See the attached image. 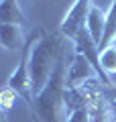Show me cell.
I'll return each mask as SVG.
<instances>
[{
    "label": "cell",
    "instance_id": "8",
    "mask_svg": "<svg viewBox=\"0 0 116 122\" xmlns=\"http://www.w3.org/2000/svg\"><path fill=\"white\" fill-rule=\"evenodd\" d=\"M100 59V69L110 77L112 73H116V45H110L106 49H100L98 53Z\"/></svg>",
    "mask_w": 116,
    "mask_h": 122
},
{
    "label": "cell",
    "instance_id": "1",
    "mask_svg": "<svg viewBox=\"0 0 116 122\" xmlns=\"http://www.w3.org/2000/svg\"><path fill=\"white\" fill-rule=\"evenodd\" d=\"M67 37L61 33H43L35 41L31 49V83H33V98L47 86L53 75L57 63L63 59V49L67 45Z\"/></svg>",
    "mask_w": 116,
    "mask_h": 122
},
{
    "label": "cell",
    "instance_id": "12",
    "mask_svg": "<svg viewBox=\"0 0 116 122\" xmlns=\"http://www.w3.org/2000/svg\"><path fill=\"white\" fill-rule=\"evenodd\" d=\"M110 122H116V112H114V116H112V118H110Z\"/></svg>",
    "mask_w": 116,
    "mask_h": 122
},
{
    "label": "cell",
    "instance_id": "10",
    "mask_svg": "<svg viewBox=\"0 0 116 122\" xmlns=\"http://www.w3.org/2000/svg\"><path fill=\"white\" fill-rule=\"evenodd\" d=\"M14 98H16V94H14V90H10V87L6 86L4 90L0 92V108H2V110H8L10 106H12Z\"/></svg>",
    "mask_w": 116,
    "mask_h": 122
},
{
    "label": "cell",
    "instance_id": "13",
    "mask_svg": "<svg viewBox=\"0 0 116 122\" xmlns=\"http://www.w3.org/2000/svg\"><path fill=\"white\" fill-rule=\"evenodd\" d=\"M0 2H2V0H0Z\"/></svg>",
    "mask_w": 116,
    "mask_h": 122
},
{
    "label": "cell",
    "instance_id": "2",
    "mask_svg": "<svg viewBox=\"0 0 116 122\" xmlns=\"http://www.w3.org/2000/svg\"><path fill=\"white\" fill-rule=\"evenodd\" d=\"M67 63L63 59L57 63L47 86L33 98L31 112L35 122H65V87H67Z\"/></svg>",
    "mask_w": 116,
    "mask_h": 122
},
{
    "label": "cell",
    "instance_id": "11",
    "mask_svg": "<svg viewBox=\"0 0 116 122\" xmlns=\"http://www.w3.org/2000/svg\"><path fill=\"white\" fill-rule=\"evenodd\" d=\"M0 122H6V110L0 108Z\"/></svg>",
    "mask_w": 116,
    "mask_h": 122
},
{
    "label": "cell",
    "instance_id": "6",
    "mask_svg": "<svg viewBox=\"0 0 116 122\" xmlns=\"http://www.w3.org/2000/svg\"><path fill=\"white\" fill-rule=\"evenodd\" d=\"M104 22H106V16H104L102 10L94 4L90 8V12H88V16H86V29H88V33L92 35V39L98 45H100V41H102V35H104Z\"/></svg>",
    "mask_w": 116,
    "mask_h": 122
},
{
    "label": "cell",
    "instance_id": "3",
    "mask_svg": "<svg viewBox=\"0 0 116 122\" xmlns=\"http://www.w3.org/2000/svg\"><path fill=\"white\" fill-rule=\"evenodd\" d=\"M43 33H45L43 29H33V33L26 37V43H25V47H22V51H21L18 65H16V69L12 71V75L8 77V83H6L10 90H14L16 96H21L22 100L29 104V108H31V104H33V83H31V49H33L35 41L43 35Z\"/></svg>",
    "mask_w": 116,
    "mask_h": 122
},
{
    "label": "cell",
    "instance_id": "7",
    "mask_svg": "<svg viewBox=\"0 0 116 122\" xmlns=\"http://www.w3.org/2000/svg\"><path fill=\"white\" fill-rule=\"evenodd\" d=\"M116 41V0H112L110 8L106 12V22H104V35H102V41L98 45V51L100 49H106L110 45H114Z\"/></svg>",
    "mask_w": 116,
    "mask_h": 122
},
{
    "label": "cell",
    "instance_id": "5",
    "mask_svg": "<svg viewBox=\"0 0 116 122\" xmlns=\"http://www.w3.org/2000/svg\"><path fill=\"white\" fill-rule=\"evenodd\" d=\"M0 25H16V26H26L25 12L21 10L18 0H2L0 2Z\"/></svg>",
    "mask_w": 116,
    "mask_h": 122
},
{
    "label": "cell",
    "instance_id": "9",
    "mask_svg": "<svg viewBox=\"0 0 116 122\" xmlns=\"http://www.w3.org/2000/svg\"><path fill=\"white\" fill-rule=\"evenodd\" d=\"M77 94H79V102L73 106L71 114L67 116L65 122H92V116H90V110H88V102H86V96L84 92L77 87Z\"/></svg>",
    "mask_w": 116,
    "mask_h": 122
},
{
    "label": "cell",
    "instance_id": "4",
    "mask_svg": "<svg viewBox=\"0 0 116 122\" xmlns=\"http://www.w3.org/2000/svg\"><path fill=\"white\" fill-rule=\"evenodd\" d=\"M26 37H22V26L0 25V45L8 51H22Z\"/></svg>",
    "mask_w": 116,
    "mask_h": 122
}]
</instances>
